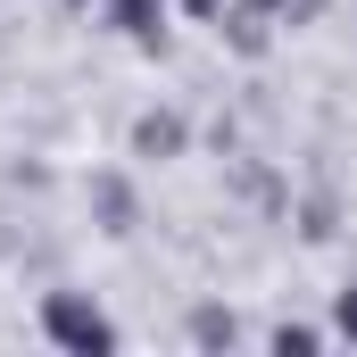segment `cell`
<instances>
[{
	"instance_id": "obj_1",
	"label": "cell",
	"mask_w": 357,
	"mask_h": 357,
	"mask_svg": "<svg viewBox=\"0 0 357 357\" xmlns=\"http://www.w3.org/2000/svg\"><path fill=\"white\" fill-rule=\"evenodd\" d=\"M42 324H50L59 349H84V357H91V349H116V324H108L91 299H75V291H59V299L42 307Z\"/></svg>"
},
{
	"instance_id": "obj_2",
	"label": "cell",
	"mask_w": 357,
	"mask_h": 357,
	"mask_svg": "<svg viewBox=\"0 0 357 357\" xmlns=\"http://www.w3.org/2000/svg\"><path fill=\"white\" fill-rule=\"evenodd\" d=\"M116 25H125L133 42H158V25H167V0H116Z\"/></svg>"
},
{
	"instance_id": "obj_3",
	"label": "cell",
	"mask_w": 357,
	"mask_h": 357,
	"mask_svg": "<svg viewBox=\"0 0 357 357\" xmlns=\"http://www.w3.org/2000/svg\"><path fill=\"white\" fill-rule=\"evenodd\" d=\"M175 142H183L175 116H150V125H142V150H175Z\"/></svg>"
},
{
	"instance_id": "obj_4",
	"label": "cell",
	"mask_w": 357,
	"mask_h": 357,
	"mask_svg": "<svg viewBox=\"0 0 357 357\" xmlns=\"http://www.w3.org/2000/svg\"><path fill=\"white\" fill-rule=\"evenodd\" d=\"M341 333H357V291H341Z\"/></svg>"
}]
</instances>
